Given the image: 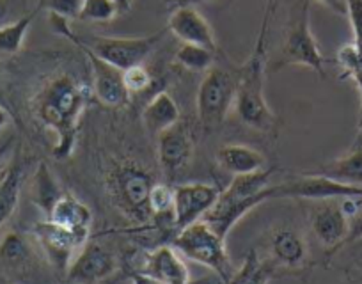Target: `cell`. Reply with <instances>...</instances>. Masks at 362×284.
<instances>
[{
	"mask_svg": "<svg viewBox=\"0 0 362 284\" xmlns=\"http://www.w3.org/2000/svg\"><path fill=\"white\" fill-rule=\"evenodd\" d=\"M87 100L86 85L69 73L48 78L30 100L34 117L57 138L52 150L55 160H66L75 151Z\"/></svg>",
	"mask_w": 362,
	"mask_h": 284,
	"instance_id": "cell-1",
	"label": "cell"
},
{
	"mask_svg": "<svg viewBox=\"0 0 362 284\" xmlns=\"http://www.w3.org/2000/svg\"><path fill=\"white\" fill-rule=\"evenodd\" d=\"M267 27H259L256 45L245 64L236 71V98L233 109L245 126L261 134L277 135L281 119L268 105L264 96L267 75Z\"/></svg>",
	"mask_w": 362,
	"mask_h": 284,
	"instance_id": "cell-2",
	"label": "cell"
},
{
	"mask_svg": "<svg viewBox=\"0 0 362 284\" xmlns=\"http://www.w3.org/2000/svg\"><path fill=\"white\" fill-rule=\"evenodd\" d=\"M274 172L276 167H267L252 174L235 176L231 183L221 190L214 208L203 217L204 223L222 238L228 237L236 223L249 211L270 201V179Z\"/></svg>",
	"mask_w": 362,
	"mask_h": 284,
	"instance_id": "cell-3",
	"label": "cell"
},
{
	"mask_svg": "<svg viewBox=\"0 0 362 284\" xmlns=\"http://www.w3.org/2000/svg\"><path fill=\"white\" fill-rule=\"evenodd\" d=\"M50 25L54 32L61 34L66 40L75 43L76 47H86L100 59H103L109 64L116 66L117 69L124 71L132 66L142 64L146 59L151 55L156 45L162 41L165 36V30H158V32L151 34V36H141V37H109V36H90V37H80L69 29L68 20L62 16L50 15Z\"/></svg>",
	"mask_w": 362,
	"mask_h": 284,
	"instance_id": "cell-4",
	"label": "cell"
},
{
	"mask_svg": "<svg viewBox=\"0 0 362 284\" xmlns=\"http://www.w3.org/2000/svg\"><path fill=\"white\" fill-rule=\"evenodd\" d=\"M107 183L110 197L123 215L139 224L151 220L149 196L155 182L146 169L135 162H119L110 169Z\"/></svg>",
	"mask_w": 362,
	"mask_h": 284,
	"instance_id": "cell-5",
	"label": "cell"
},
{
	"mask_svg": "<svg viewBox=\"0 0 362 284\" xmlns=\"http://www.w3.org/2000/svg\"><path fill=\"white\" fill-rule=\"evenodd\" d=\"M173 247L190 261L210 268L224 284H228L235 273V266L226 251V238L215 233L204 220H197L177 231L173 238Z\"/></svg>",
	"mask_w": 362,
	"mask_h": 284,
	"instance_id": "cell-6",
	"label": "cell"
},
{
	"mask_svg": "<svg viewBox=\"0 0 362 284\" xmlns=\"http://www.w3.org/2000/svg\"><path fill=\"white\" fill-rule=\"evenodd\" d=\"M309 16H311L309 2L302 0L297 11L291 16L279 55H277L276 61L272 62V71L288 68V66H304V68L313 69L322 78L325 77L327 59L323 57L318 41L313 34Z\"/></svg>",
	"mask_w": 362,
	"mask_h": 284,
	"instance_id": "cell-7",
	"label": "cell"
},
{
	"mask_svg": "<svg viewBox=\"0 0 362 284\" xmlns=\"http://www.w3.org/2000/svg\"><path fill=\"white\" fill-rule=\"evenodd\" d=\"M236 73L214 66L208 69L197 89V119L204 130H214L235 107Z\"/></svg>",
	"mask_w": 362,
	"mask_h": 284,
	"instance_id": "cell-8",
	"label": "cell"
},
{
	"mask_svg": "<svg viewBox=\"0 0 362 284\" xmlns=\"http://www.w3.org/2000/svg\"><path fill=\"white\" fill-rule=\"evenodd\" d=\"M346 197H362V187L337 182L318 172H300L295 178L279 185H270L272 199H309V201H339Z\"/></svg>",
	"mask_w": 362,
	"mask_h": 284,
	"instance_id": "cell-9",
	"label": "cell"
},
{
	"mask_svg": "<svg viewBox=\"0 0 362 284\" xmlns=\"http://www.w3.org/2000/svg\"><path fill=\"white\" fill-rule=\"evenodd\" d=\"M33 237L36 238L40 251L43 252L52 268L66 276L75 256L89 242L90 233L71 231L68 227H62L52 220L45 219L34 224Z\"/></svg>",
	"mask_w": 362,
	"mask_h": 284,
	"instance_id": "cell-10",
	"label": "cell"
},
{
	"mask_svg": "<svg viewBox=\"0 0 362 284\" xmlns=\"http://www.w3.org/2000/svg\"><path fill=\"white\" fill-rule=\"evenodd\" d=\"M221 190L210 183H181L174 187V230L181 231L203 220L217 203Z\"/></svg>",
	"mask_w": 362,
	"mask_h": 284,
	"instance_id": "cell-11",
	"label": "cell"
},
{
	"mask_svg": "<svg viewBox=\"0 0 362 284\" xmlns=\"http://www.w3.org/2000/svg\"><path fill=\"white\" fill-rule=\"evenodd\" d=\"M156 141V157L167 178L174 179L190 165L194 157V138L185 124L176 123L162 131Z\"/></svg>",
	"mask_w": 362,
	"mask_h": 284,
	"instance_id": "cell-12",
	"label": "cell"
},
{
	"mask_svg": "<svg viewBox=\"0 0 362 284\" xmlns=\"http://www.w3.org/2000/svg\"><path fill=\"white\" fill-rule=\"evenodd\" d=\"M311 213V231L316 240L327 249L329 258L341 251L350 231V219L339 201H320Z\"/></svg>",
	"mask_w": 362,
	"mask_h": 284,
	"instance_id": "cell-13",
	"label": "cell"
},
{
	"mask_svg": "<svg viewBox=\"0 0 362 284\" xmlns=\"http://www.w3.org/2000/svg\"><path fill=\"white\" fill-rule=\"evenodd\" d=\"M83 55L89 61L90 77H93V93L102 105L109 109H121L130 102V93L127 91L123 82V71L116 66L109 64L98 55H95L86 47H80Z\"/></svg>",
	"mask_w": 362,
	"mask_h": 284,
	"instance_id": "cell-14",
	"label": "cell"
},
{
	"mask_svg": "<svg viewBox=\"0 0 362 284\" xmlns=\"http://www.w3.org/2000/svg\"><path fill=\"white\" fill-rule=\"evenodd\" d=\"M116 270V259L112 252L102 244L87 242L69 265L66 277L73 284H96L112 276Z\"/></svg>",
	"mask_w": 362,
	"mask_h": 284,
	"instance_id": "cell-15",
	"label": "cell"
},
{
	"mask_svg": "<svg viewBox=\"0 0 362 284\" xmlns=\"http://www.w3.org/2000/svg\"><path fill=\"white\" fill-rule=\"evenodd\" d=\"M268 261L277 268L297 270L308 263L309 245L304 235L290 226H281L268 237Z\"/></svg>",
	"mask_w": 362,
	"mask_h": 284,
	"instance_id": "cell-16",
	"label": "cell"
},
{
	"mask_svg": "<svg viewBox=\"0 0 362 284\" xmlns=\"http://www.w3.org/2000/svg\"><path fill=\"white\" fill-rule=\"evenodd\" d=\"M167 30L181 43L197 45L214 52L218 50L214 29L197 8H177L169 11Z\"/></svg>",
	"mask_w": 362,
	"mask_h": 284,
	"instance_id": "cell-17",
	"label": "cell"
},
{
	"mask_svg": "<svg viewBox=\"0 0 362 284\" xmlns=\"http://www.w3.org/2000/svg\"><path fill=\"white\" fill-rule=\"evenodd\" d=\"M141 272L162 284H190L189 266L173 245H160L149 252Z\"/></svg>",
	"mask_w": 362,
	"mask_h": 284,
	"instance_id": "cell-18",
	"label": "cell"
},
{
	"mask_svg": "<svg viewBox=\"0 0 362 284\" xmlns=\"http://www.w3.org/2000/svg\"><path fill=\"white\" fill-rule=\"evenodd\" d=\"M37 258L29 238L16 231H9L0 240V266L16 277L33 272Z\"/></svg>",
	"mask_w": 362,
	"mask_h": 284,
	"instance_id": "cell-19",
	"label": "cell"
},
{
	"mask_svg": "<svg viewBox=\"0 0 362 284\" xmlns=\"http://www.w3.org/2000/svg\"><path fill=\"white\" fill-rule=\"evenodd\" d=\"M52 223L59 224L62 227H68L71 231L80 233H90L93 226V211L83 201L73 196L71 192H64L59 197L57 203L52 208L50 215L47 217Z\"/></svg>",
	"mask_w": 362,
	"mask_h": 284,
	"instance_id": "cell-20",
	"label": "cell"
},
{
	"mask_svg": "<svg viewBox=\"0 0 362 284\" xmlns=\"http://www.w3.org/2000/svg\"><path fill=\"white\" fill-rule=\"evenodd\" d=\"M217 162L233 176L252 174L268 167L264 155L245 144H224L217 151Z\"/></svg>",
	"mask_w": 362,
	"mask_h": 284,
	"instance_id": "cell-21",
	"label": "cell"
},
{
	"mask_svg": "<svg viewBox=\"0 0 362 284\" xmlns=\"http://www.w3.org/2000/svg\"><path fill=\"white\" fill-rule=\"evenodd\" d=\"M142 123L146 130L153 135H160L162 131L169 130L176 123H180V107L176 100L167 91H160L148 102L142 110Z\"/></svg>",
	"mask_w": 362,
	"mask_h": 284,
	"instance_id": "cell-22",
	"label": "cell"
},
{
	"mask_svg": "<svg viewBox=\"0 0 362 284\" xmlns=\"http://www.w3.org/2000/svg\"><path fill=\"white\" fill-rule=\"evenodd\" d=\"M20 153H16L15 160L8 167L6 174L0 179V227L6 226L18 208L20 196H22L25 167Z\"/></svg>",
	"mask_w": 362,
	"mask_h": 284,
	"instance_id": "cell-23",
	"label": "cell"
},
{
	"mask_svg": "<svg viewBox=\"0 0 362 284\" xmlns=\"http://www.w3.org/2000/svg\"><path fill=\"white\" fill-rule=\"evenodd\" d=\"M313 172L329 176V178L337 179V182L362 187V135L358 134L357 141H355V144L346 155L315 169Z\"/></svg>",
	"mask_w": 362,
	"mask_h": 284,
	"instance_id": "cell-24",
	"label": "cell"
},
{
	"mask_svg": "<svg viewBox=\"0 0 362 284\" xmlns=\"http://www.w3.org/2000/svg\"><path fill=\"white\" fill-rule=\"evenodd\" d=\"M62 194H64V190L59 187L57 179L54 178L48 165L41 162L33 178V187H30V199H33V203L43 211L45 217H48L54 204L57 203Z\"/></svg>",
	"mask_w": 362,
	"mask_h": 284,
	"instance_id": "cell-25",
	"label": "cell"
},
{
	"mask_svg": "<svg viewBox=\"0 0 362 284\" xmlns=\"http://www.w3.org/2000/svg\"><path fill=\"white\" fill-rule=\"evenodd\" d=\"M274 273H276V266L268 259L261 258L256 249H252L245 256L242 266L235 270L228 284H268Z\"/></svg>",
	"mask_w": 362,
	"mask_h": 284,
	"instance_id": "cell-26",
	"label": "cell"
},
{
	"mask_svg": "<svg viewBox=\"0 0 362 284\" xmlns=\"http://www.w3.org/2000/svg\"><path fill=\"white\" fill-rule=\"evenodd\" d=\"M37 13H40V9L36 8L33 13H29V15L0 27V54L15 55L22 50L23 41H25L27 32H29L30 25H33Z\"/></svg>",
	"mask_w": 362,
	"mask_h": 284,
	"instance_id": "cell-27",
	"label": "cell"
},
{
	"mask_svg": "<svg viewBox=\"0 0 362 284\" xmlns=\"http://www.w3.org/2000/svg\"><path fill=\"white\" fill-rule=\"evenodd\" d=\"M215 55L217 52L210 50V48L183 43L174 54V61L192 73H206L208 69L214 68Z\"/></svg>",
	"mask_w": 362,
	"mask_h": 284,
	"instance_id": "cell-28",
	"label": "cell"
},
{
	"mask_svg": "<svg viewBox=\"0 0 362 284\" xmlns=\"http://www.w3.org/2000/svg\"><path fill=\"white\" fill-rule=\"evenodd\" d=\"M151 219L155 223L174 227V187L167 183H155L149 196Z\"/></svg>",
	"mask_w": 362,
	"mask_h": 284,
	"instance_id": "cell-29",
	"label": "cell"
},
{
	"mask_svg": "<svg viewBox=\"0 0 362 284\" xmlns=\"http://www.w3.org/2000/svg\"><path fill=\"white\" fill-rule=\"evenodd\" d=\"M337 64L344 78H351L358 91V116H362V52L354 43H346L337 50Z\"/></svg>",
	"mask_w": 362,
	"mask_h": 284,
	"instance_id": "cell-30",
	"label": "cell"
},
{
	"mask_svg": "<svg viewBox=\"0 0 362 284\" xmlns=\"http://www.w3.org/2000/svg\"><path fill=\"white\" fill-rule=\"evenodd\" d=\"M117 15L119 13H117L114 0H83L78 20L93 23H107L112 22Z\"/></svg>",
	"mask_w": 362,
	"mask_h": 284,
	"instance_id": "cell-31",
	"label": "cell"
},
{
	"mask_svg": "<svg viewBox=\"0 0 362 284\" xmlns=\"http://www.w3.org/2000/svg\"><path fill=\"white\" fill-rule=\"evenodd\" d=\"M123 82L127 91L132 95H139V93L148 91L153 85V77L148 69L142 64L132 66V68H127L123 71Z\"/></svg>",
	"mask_w": 362,
	"mask_h": 284,
	"instance_id": "cell-32",
	"label": "cell"
},
{
	"mask_svg": "<svg viewBox=\"0 0 362 284\" xmlns=\"http://www.w3.org/2000/svg\"><path fill=\"white\" fill-rule=\"evenodd\" d=\"M83 0H40L37 9L48 11L50 15L62 16L66 20L78 18L80 9H82Z\"/></svg>",
	"mask_w": 362,
	"mask_h": 284,
	"instance_id": "cell-33",
	"label": "cell"
},
{
	"mask_svg": "<svg viewBox=\"0 0 362 284\" xmlns=\"http://www.w3.org/2000/svg\"><path fill=\"white\" fill-rule=\"evenodd\" d=\"M346 16L354 32L351 43L362 52V0H346Z\"/></svg>",
	"mask_w": 362,
	"mask_h": 284,
	"instance_id": "cell-34",
	"label": "cell"
},
{
	"mask_svg": "<svg viewBox=\"0 0 362 284\" xmlns=\"http://www.w3.org/2000/svg\"><path fill=\"white\" fill-rule=\"evenodd\" d=\"M358 240H362V204L361 208H358L357 213L350 219V231H348V237L346 240H344V245L355 244V242Z\"/></svg>",
	"mask_w": 362,
	"mask_h": 284,
	"instance_id": "cell-35",
	"label": "cell"
},
{
	"mask_svg": "<svg viewBox=\"0 0 362 284\" xmlns=\"http://www.w3.org/2000/svg\"><path fill=\"white\" fill-rule=\"evenodd\" d=\"M315 2L325 6L330 11L337 13V15L346 16V0H315Z\"/></svg>",
	"mask_w": 362,
	"mask_h": 284,
	"instance_id": "cell-36",
	"label": "cell"
},
{
	"mask_svg": "<svg viewBox=\"0 0 362 284\" xmlns=\"http://www.w3.org/2000/svg\"><path fill=\"white\" fill-rule=\"evenodd\" d=\"M210 2H215V0H173L169 2V11L177 8H197V6H203V4H210Z\"/></svg>",
	"mask_w": 362,
	"mask_h": 284,
	"instance_id": "cell-37",
	"label": "cell"
},
{
	"mask_svg": "<svg viewBox=\"0 0 362 284\" xmlns=\"http://www.w3.org/2000/svg\"><path fill=\"white\" fill-rule=\"evenodd\" d=\"M132 284H162V283H158L156 279L149 277L148 273L137 272V273H134V276H132Z\"/></svg>",
	"mask_w": 362,
	"mask_h": 284,
	"instance_id": "cell-38",
	"label": "cell"
},
{
	"mask_svg": "<svg viewBox=\"0 0 362 284\" xmlns=\"http://www.w3.org/2000/svg\"><path fill=\"white\" fill-rule=\"evenodd\" d=\"M281 0H268V4H267V9H264V16H263V22H268L270 23L272 16H274V13H276L277 6H279Z\"/></svg>",
	"mask_w": 362,
	"mask_h": 284,
	"instance_id": "cell-39",
	"label": "cell"
},
{
	"mask_svg": "<svg viewBox=\"0 0 362 284\" xmlns=\"http://www.w3.org/2000/svg\"><path fill=\"white\" fill-rule=\"evenodd\" d=\"M114 4H116L117 13L119 15H124L132 9V4H134V0H114Z\"/></svg>",
	"mask_w": 362,
	"mask_h": 284,
	"instance_id": "cell-40",
	"label": "cell"
},
{
	"mask_svg": "<svg viewBox=\"0 0 362 284\" xmlns=\"http://www.w3.org/2000/svg\"><path fill=\"white\" fill-rule=\"evenodd\" d=\"M9 121H11V116H9V112L4 109V107L0 105V130H4V128L9 124Z\"/></svg>",
	"mask_w": 362,
	"mask_h": 284,
	"instance_id": "cell-41",
	"label": "cell"
},
{
	"mask_svg": "<svg viewBox=\"0 0 362 284\" xmlns=\"http://www.w3.org/2000/svg\"><path fill=\"white\" fill-rule=\"evenodd\" d=\"M9 148H11V142H6L4 146H0V162H2V158H4L6 151H8Z\"/></svg>",
	"mask_w": 362,
	"mask_h": 284,
	"instance_id": "cell-42",
	"label": "cell"
},
{
	"mask_svg": "<svg viewBox=\"0 0 362 284\" xmlns=\"http://www.w3.org/2000/svg\"><path fill=\"white\" fill-rule=\"evenodd\" d=\"M2 78H4V68L0 64V84H2Z\"/></svg>",
	"mask_w": 362,
	"mask_h": 284,
	"instance_id": "cell-43",
	"label": "cell"
},
{
	"mask_svg": "<svg viewBox=\"0 0 362 284\" xmlns=\"http://www.w3.org/2000/svg\"><path fill=\"white\" fill-rule=\"evenodd\" d=\"M358 128H362V116H358Z\"/></svg>",
	"mask_w": 362,
	"mask_h": 284,
	"instance_id": "cell-44",
	"label": "cell"
},
{
	"mask_svg": "<svg viewBox=\"0 0 362 284\" xmlns=\"http://www.w3.org/2000/svg\"><path fill=\"white\" fill-rule=\"evenodd\" d=\"M2 284H16V283H9V280H4V283Z\"/></svg>",
	"mask_w": 362,
	"mask_h": 284,
	"instance_id": "cell-45",
	"label": "cell"
},
{
	"mask_svg": "<svg viewBox=\"0 0 362 284\" xmlns=\"http://www.w3.org/2000/svg\"><path fill=\"white\" fill-rule=\"evenodd\" d=\"M358 131H361V135H362V128H358Z\"/></svg>",
	"mask_w": 362,
	"mask_h": 284,
	"instance_id": "cell-46",
	"label": "cell"
}]
</instances>
